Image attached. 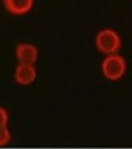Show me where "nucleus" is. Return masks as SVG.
Instances as JSON below:
<instances>
[{
    "label": "nucleus",
    "instance_id": "nucleus-4",
    "mask_svg": "<svg viewBox=\"0 0 132 149\" xmlns=\"http://www.w3.org/2000/svg\"><path fill=\"white\" fill-rule=\"evenodd\" d=\"M15 57L18 63L35 65L39 57V51L38 48L31 43H19L15 48Z\"/></svg>",
    "mask_w": 132,
    "mask_h": 149
},
{
    "label": "nucleus",
    "instance_id": "nucleus-6",
    "mask_svg": "<svg viewBox=\"0 0 132 149\" xmlns=\"http://www.w3.org/2000/svg\"><path fill=\"white\" fill-rule=\"evenodd\" d=\"M12 139L11 131L8 126H0V147H5Z\"/></svg>",
    "mask_w": 132,
    "mask_h": 149
},
{
    "label": "nucleus",
    "instance_id": "nucleus-3",
    "mask_svg": "<svg viewBox=\"0 0 132 149\" xmlns=\"http://www.w3.org/2000/svg\"><path fill=\"white\" fill-rule=\"evenodd\" d=\"M37 78V70L35 65L18 63L14 70V81L20 86H27L32 85Z\"/></svg>",
    "mask_w": 132,
    "mask_h": 149
},
{
    "label": "nucleus",
    "instance_id": "nucleus-5",
    "mask_svg": "<svg viewBox=\"0 0 132 149\" xmlns=\"http://www.w3.org/2000/svg\"><path fill=\"white\" fill-rule=\"evenodd\" d=\"M4 6L14 15H22L32 8L33 0H4Z\"/></svg>",
    "mask_w": 132,
    "mask_h": 149
},
{
    "label": "nucleus",
    "instance_id": "nucleus-1",
    "mask_svg": "<svg viewBox=\"0 0 132 149\" xmlns=\"http://www.w3.org/2000/svg\"><path fill=\"white\" fill-rule=\"evenodd\" d=\"M101 73L106 80L110 81H120L126 74L127 63L121 55L111 54L106 55L101 62Z\"/></svg>",
    "mask_w": 132,
    "mask_h": 149
},
{
    "label": "nucleus",
    "instance_id": "nucleus-2",
    "mask_svg": "<svg viewBox=\"0 0 132 149\" xmlns=\"http://www.w3.org/2000/svg\"><path fill=\"white\" fill-rule=\"evenodd\" d=\"M95 46L98 51L104 54L105 56L117 54L122 46L121 38L114 29H102L95 37Z\"/></svg>",
    "mask_w": 132,
    "mask_h": 149
},
{
    "label": "nucleus",
    "instance_id": "nucleus-7",
    "mask_svg": "<svg viewBox=\"0 0 132 149\" xmlns=\"http://www.w3.org/2000/svg\"><path fill=\"white\" fill-rule=\"evenodd\" d=\"M10 115L7 109L0 105V126H8Z\"/></svg>",
    "mask_w": 132,
    "mask_h": 149
}]
</instances>
